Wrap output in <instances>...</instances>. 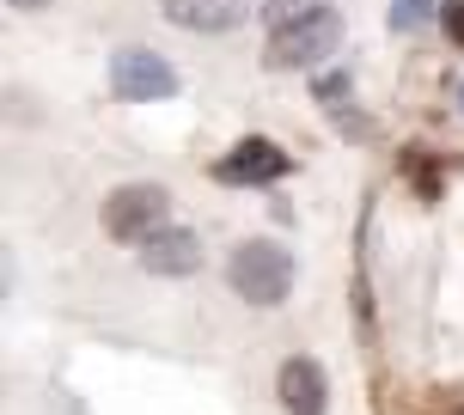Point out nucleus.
I'll return each mask as SVG.
<instances>
[{"mask_svg":"<svg viewBox=\"0 0 464 415\" xmlns=\"http://www.w3.org/2000/svg\"><path fill=\"white\" fill-rule=\"evenodd\" d=\"M440 19H446V37L464 49V0H440Z\"/></svg>","mask_w":464,"mask_h":415,"instance_id":"nucleus-13","label":"nucleus"},{"mask_svg":"<svg viewBox=\"0 0 464 415\" xmlns=\"http://www.w3.org/2000/svg\"><path fill=\"white\" fill-rule=\"evenodd\" d=\"M330 13V0H263V24L281 31V24H300V19H318Z\"/></svg>","mask_w":464,"mask_h":415,"instance_id":"nucleus-9","label":"nucleus"},{"mask_svg":"<svg viewBox=\"0 0 464 415\" xmlns=\"http://www.w3.org/2000/svg\"><path fill=\"white\" fill-rule=\"evenodd\" d=\"M287 171H294V153H281L269 135H245V140H232L227 153L214 159V184L263 189V184H281Z\"/></svg>","mask_w":464,"mask_h":415,"instance_id":"nucleus-5","label":"nucleus"},{"mask_svg":"<svg viewBox=\"0 0 464 415\" xmlns=\"http://www.w3.org/2000/svg\"><path fill=\"white\" fill-rule=\"evenodd\" d=\"M336 43H343V24H336V13H318V19H300V24H281V31H269L263 62H269L276 73H305V68H318L324 55H336Z\"/></svg>","mask_w":464,"mask_h":415,"instance_id":"nucleus-4","label":"nucleus"},{"mask_svg":"<svg viewBox=\"0 0 464 415\" xmlns=\"http://www.w3.org/2000/svg\"><path fill=\"white\" fill-rule=\"evenodd\" d=\"M98 220L116 245H140L160 227H171V189L165 184H116L98 208Z\"/></svg>","mask_w":464,"mask_h":415,"instance_id":"nucleus-2","label":"nucleus"},{"mask_svg":"<svg viewBox=\"0 0 464 415\" xmlns=\"http://www.w3.org/2000/svg\"><path fill=\"white\" fill-rule=\"evenodd\" d=\"M403 171H410V184H416L421 202L440 196V171H434V159H428V147H403Z\"/></svg>","mask_w":464,"mask_h":415,"instance_id":"nucleus-10","label":"nucleus"},{"mask_svg":"<svg viewBox=\"0 0 464 415\" xmlns=\"http://www.w3.org/2000/svg\"><path fill=\"white\" fill-rule=\"evenodd\" d=\"M160 13H165V24H178V31L227 37L238 24H251V13H263V6H251V0H165Z\"/></svg>","mask_w":464,"mask_h":415,"instance_id":"nucleus-7","label":"nucleus"},{"mask_svg":"<svg viewBox=\"0 0 464 415\" xmlns=\"http://www.w3.org/2000/svg\"><path fill=\"white\" fill-rule=\"evenodd\" d=\"M140 256V269L147 275H160V281H189L196 269H202V238L189 227H160L153 238H140L135 245Z\"/></svg>","mask_w":464,"mask_h":415,"instance_id":"nucleus-6","label":"nucleus"},{"mask_svg":"<svg viewBox=\"0 0 464 415\" xmlns=\"http://www.w3.org/2000/svg\"><path fill=\"white\" fill-rule=\"evenodd\" d=\"M440 0H392V31H421Z\"/></svg>","mask_w":464,"mask_h":415,"instance_id":"nucleus-12","label":"nucleus"},{"mask_svg":"<svg viewBox=\"0 0 464 415\" xmlns=\"http://www.w3.org/2000/svg\"><path fill=\"white\" fill-rule=\"evenodd\" d=\"M459 111H464V86H459Z\"/></svg>","mask_w":464,"mask_h":415,"instance_id":"nucleus-15","label":"nucleus"},{"mask_svg":"<svg viewBox=\"0 0 464 415\" xmlns=\"http://www.w3.org/2000/svg\"><path fill=\"white\" fill-rule=\"evenodd\" d=\"M276 397L287 415H324L330 410V379L312 354H287L276 372Z\"/></svg>","mask_w":464,"mask_h":415,"instance_id":"nucleus-8","label":"nucleus"},{"mask_svg":"<svg viewBox=\"0 0 464 415\" xmlns=\"http://www.w3.org/2000/svg\"><path fill=\"white\" fill-rule=\"evenodd\" d=\"M312 98H318L324 111H336L343 98H354V73H348V68H330V73H318V80H312Z\"/></svg>","mask_w":464,"mask_h":415,"instance_id":"nucleus-11","label":"nucleus"},{"mask_svg":"<svg viewBox=\"0 0 464 415\" xmlns=\"http://www.w3.org/2000/svg\"><path fill=\"white\" fill-rule=\"evenodd\" d=\"M13 13H44V6H55V0H6Z\"/></svg>","mask_w":464,"mask_h":415,"instance_id":"nucleus-14","label":"nucleus"},{"mask_svg":"<svg viewBox=\"0 0 464 415\" xmlns=\"http://www.w3.org/2000/svg\"><path fill=\"white\" fill-rule=\"evenodd\" d=\"M178 68L165 62L160 49H140V43H122L111 55V92L122 104H165V98H178Z\"/></svg>","mask_w":464,"mask_h":415,"instance_id":"nucleus-3","label":"nucleus"},{"mask_svg":"<svg viewBox=\"0 0 464 415\" xmlns=\"http://www.w3.org/2000/svg\"><path fill=\"white\" fill-rule=\"evenodd\" d=\"M294 281H300V263H294L287 245H276V238H245V245H232L227 287L245 305H263V312H269V305H281L294 294Z\"/></svg>","mask_w":464,"mask_h":415,"instance_id":"nucleus-1","label":"nucleus"}]
</instances>
